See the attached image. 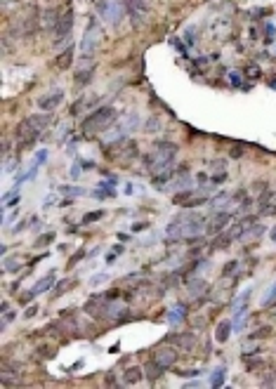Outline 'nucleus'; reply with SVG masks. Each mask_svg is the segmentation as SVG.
I'll return each mask as SVG.
<instances>
[{
  "instance_id": "nucleus-50",
  "label": "nucleus",
  "mask_w": 276,
  "mask_h": 389,
  "mask_svg": "<svg viewBox=\"0 0 276 389\" xmlns=\"http://www.w3.org/2000/svg\"><path fill=\"white\" fill-rule=\"evenodd\" d=\"M269 203H274V205H276V191H271V198H269Z\"/></svg>"
},
{
  "instance_id": "nucleus-15",
  "label": "nucleus",
  "mask_w": 276,
  "mask_h": 389,
  "mask_svg": "<svg viewBox=\"0 0 276 389\" xmlns=\"http://www.w3.org/2000/svg\"><path fill=\"white\" fill-rule=\"evenodd\" d=\"M92 76H95V62L87 64V66H83V69H78L76 76H73V83L83 87V85H87V83L92 80Z\"/></svg>"
},
{
  "instance_id": "nucleus-46",
  "label": "nucleus",
  "mask_w": 276,
  "mask_h": 389,
  "mask_svg": "<svg viewBox=\"0 0 276 389\" xmlns=\"http://www.w3.org/2000/svg\"><path fill=\"white\" fill-rule=\"evenodd\" d=\"M243 154H245L243 147H234V149H231V158H241Z\"/></svg>"
},
{
  "instance_id": "nucleus-31",
  "label": "nucleus",
  "mask_w": 276,
  "mask_h": 389,
  "mask_svg": "<svg viewBox=\"0 0 276 389\" xmlns=\"http://www.w3.org/2000/svg\"><path fill=\"white\" fill-rule=\"evenodd\" d=\"M241 78H243V76H241L238 71H229V83L234 87H241V85H243V83H241Z\"/></svg>"
},
{
  "instance_id": "nucleus-19",
  "label": "nucleus",
  "mask_w": 276,
  "mask_h": 389,
  "mask_svg": "<svg viewBox=\"0 0 276 389\" xmlns=\"http://www.w3.org/2000/svg\"><path fill=\"white\" fill-rule=\"evenodd\" d=\"M36 356L43 358V361H47V358H54L57 356V347L50 342H40L36 344Z\"/></svg>"
},
{
  "instance_id": "nucleus-27",
  "label": "nucleus",
  "mask_w": 276,
  "mask_h": 389,
  "mask_svg": "<svg viewBox=\"0 0 276 389\" xmlns=\"http://www.w3.org/2000/svg\"><path fill=\"white\" fill-rule=\"evenodd\" d=\"M24 269V265H19L17 260H5V267H3V272H8V274H17V272H22Z\"/></svg>"
},
{
  "instance_id": "nucleus-13",
  "label": "nucleus",
  "mask_w": 276,
  "mask_h": 389,
  "mask_svg": "<svg viewBox=\"0 0 276 389\" xmlns=\"http://www.w3.org/2000/svg\"><path fill=\"white\" fill-rule=\"evenodd\" d=\"M54 281H57V274L50 272L47 276H43V279H40L38 283L31 288V295L36 297V295H40V293H47V290H52L54 288Z\"/></svg>"
},
{
  "instance_id": "nucleus-36",
  "label": "nucleus",
  "mask_w": 276,
  "mask_h": 389,
  "mask_svg": "<svg viewBox=\"0 0 276 389\" xmlns=\"http://www.w3.org/2000/svg\"><path fill=\"white\" fill-rule=\"evenodd\" d=\"M196 194V189H187V191H182V194H177L175 196V203H182V201H187L189 196H194Z\"/></svg>"
},
{
  "instance_id": "nucleus-6",
  "label": "nucleus",
  "mask_w": 276,
  "mask_h": 389,
  "mask_svg": "<svg viewBox=\"0 0 276 389\" xmlns=\"http://www.w3.org/2000/svg\"><path fill=\"white\" fill-rule=\"evenodd\" d=\"M97 12L102 15V19H107L109 24L118 26L125 10H123V5L118 3V0H100V3H97Z\"/></svg>"
},
{
  "instance_id": "nucleus-4",
  "label": "nucleus",
  "mask_w": 276,
  "mask_h": 389,
  "mask_svg": "<svg viewBox=\"0 0 276 389\" xmlns=\"http://www.w3.org/2000/svg\"><path fill=\"white\" fill-rule=\"evenodd\" d=\"M100 43H102V29H100V24H97V19H92L87 24V29H85L83 40H80V52H83V57H90L92 52H97Z\"/></svg>"
},
{
  "instance_id": "nucleus-26",
  "label": "nucleus",
  "mask_w": 276,
  "mask_h": 389,
  "mask_svg": "<svg viewBox=\"0 0 276 389\" xmlns=\"http://www.w3.org/2000/svg\"><path fill=\"white\" fill-rule=\"evenodd\" d=\"M224 377H227V368H217V370L213 373V380H210V384H213V387H220V384L224 382Z\"/></svg>"
},
{
  "instance_id": "nucleus-51",
  "label": "nucleus",
  "mask_w": 276,
  "mask_h": 389,
  "mask_svg": "<svg viewBox=\"0 0 276 389\" xmlns=\"http://www.w3.org/2000/svg\"><path fill=\"white\" fill-rule=\"evenodd\" d=\"M5 3H15V0H5Z\"/></svg>"
},
{
  "instance_id": "nucleus-45",
  "label": "nucleus",
  "mask_w": 276,
  "mask_h": 389,
  "mask_svg": "<svg viewBox=\"0 0 276 389\" xmlns=\"http://www.w3.org/2000/svg\"><path fill=\"white\" fill-rule=\"evenodd\" d=\"M80 172H83V170H80V165H78V163H73V165H71V177H73V179H78V177H80Z\"/></svg>"
},
{
  "instance_id": "nucleus-14",
  "label": "nucleus",
  "mask_w": 276,
  "mask_h": 389,
  "mask_svg": "<svg viewBox=\"0 0 276 389\" xmlns=\"http://www.w3.org/2000/svg\"><path fill=\"white\" fill-rule=\"evenodd\" d=\"M73 55H76V47H73V45L66 47V50H64L59 57H54V66H57V69H61V71H66L71 64H73Z\"/></svg>"
},
{
  "instance_id": "nucleus-11",
  "label": "nucleus",
  "mask_w": 276,
  "mask_h": 389,
  "mask_svg": "<svg viewBox=\"0 0 276 389\" xmlns=\"http://www.w3.org/2000/svg\"><path fill=\"white\" fill-rule=\"evenodd\" d=\"M22 382V373H19V368L17 363L12 361H3V375H0V384L3 387H15Z\"/></svg>"
},
{
  "instance_id": "nucleus-44",
  "label": "nucleus",
  "mask_w": 276,
  "mask_h": 389,
  "mask_svg": "<svg viewBox=\"0 0 276 389\" xmlns=\"http://www.w3.org/2000/svg\"><path fill=\"white\" fill-rule=\"evenodd\" d=\"M274 300H276V286H274V288H271V290H269V295H267V302H264V304H267V307H271V304H274Z\"/></svg>"
},
{
  "instance_id": "nucleus-25",
  "label": "nucleus",
  "mask_w": 276,
  "mask_h": 389,
  "mask_svg": "<svg viewBox=\"0 0 276 389\" xmlns=\"http://www.w3.org/2000/svg\"><path fill=\"white\" fill-rule=\"evenodd\" d=\"M125 154L121 156L123 163H128V161H135L137 158V142H125V149H123Z\"/></svg>"
},
{
  "instance_id": "nucleus-48",
  "label": "nucleus",
  "mask_w": 276,
  "mask_h": 389,
  "mask_svg": "<svg viewBox=\"0 0 276 389\" xmlns=\"http://www.w3.org/2000/svg\"><path fill=\"white\" fill-rule=\"evenodd\" d=\"M142 229H146V224H144V222H139V224H135V226H132V231H142Z\"/></svg>"
},
{
  "instance_id": "nucleus-49",
  "label": "nucleus",
  "mask_w": 276,
  "mask_h": 389,
  "mask_svg": "<svg viewBox=\"0 0 276 389\" xmlns=\"http://www.w3.org/2000/svg\"><path fill=\"white\" fill-rule=\"evenodd\" d=\"M269 238H271V241L276 243V226H274V229H271V231H269Z\"/></svg>"
},
{
  "instance_id": "nucleus-47",
  "label": "nucleus",
  "mask_w": 276,
  "mask_h": 389,
  "mask_svg": "<svg viewBox=\"0 0 276 389\" xmlns=\"http://www.w3.org/2000/svg\"><path fill=\"white\" fill-rule=\"evenodd\" d=\"M47 161V151H38V158H36V163H45Z\"/></svg>"
},
{
  "instance_id": "nucleus-18",
  "label": "nucleus",
  "mask_w": 276,
  "mask_h": 389,
  "mask_svg": "<svg viewBox=\"0 0 276 389\" xmlns=\"http://www.w3.org/2000/svg\"><path fill=\"white\" fill-rule=\"evenodd\" d=\"M231 330H234V323H231V321H220V326L215 328V340H217V342H227Z\"/></svg>"
},
{
  "instance_id": "nucleus-12",
  "label": "nucleus",
  "mask_w": 276,
  "mask_h": 389,
  "mask_svg": "<svg viewBox=\"0 0 276 389\" xmlns=\"http://www.w3.org/2000/svg\"><path fill=\"white\" fill-rule=\"evenodd\" d=\"M165 342L179 344L182 349H194V347H196V335H194V333H177V335L165 337Z\"/></svg>"
},
{
  "instance_id": "nucleus-29",
  "label": "nucleus",
  "mask_w": 276,
  "mask_h": 389,
  "mask_svg": "<svg viewBox=\"0 0 276 389\" xmlns=\"http://www.w3.org/2000/svg\"><path fill=\"white\" fill-rule=\"evenodd\" d=\"M227 201H229V194H224V191H222V194H217V198L213 201V208H217V210H222V205H224Z\"/></svg>"
},
{
  "instance_id": "nucleus-17",
  "label": "nucleus",
  "mask_w": 276,
  "mask_h": 389,
  "mask_svg": "<svg viewBox=\"0 0 276 389\" xmlns=\"http://www.w3.org/2000/svg\"><path fill=\"white\" fill-rule=\"evenodd\" d=\"M163 373H165V370H163V368L158 366V363H156L153 358H149V361H146V363H144V375H146V380L156 382V380H158V377H161Z\"/></svg>"
},
{
  "instance_id": "nucleus-3",
  "label": "nucleus",
  "mask_w": 276,
  "mask_h": 389,
  "mask_svg": "<svg viewBox=\"0 0 276 389\" xmlns=\"http://www.w3.org/2000/svg\"><path fill=\"white\" fill-rule=\"evenodd\" d=\"M177 219H179V224H182L184 238L189 241V238H196V236H201V233L206 231L208 219L210 217H206V215H196V212H182V215H177Z\"/></svg>"
},
{
  "instance_id": "nucleus-40",
  "label": "nucleus",
  "mask_w": 276,
  "mask_h": 389,
  "mask_svg": "<svg viewBox=\"0 0 276 389\" xmlns=\"http://www.w3.org/2000/svg\"><path fill=\"white\" fill-rule=\"evenodd\" d=\"M274 382H276V373H267L264 375V380H262V384H264V387H271Z\"/></svg>"
},
{
  "instance_id": "nucleus-2",
  "label": "nucleus",
  "mask_w": 276,
  "mask_h": 389,
  "mask_svg": "<svg viewBox=\"0 0 276 389\" xmlns=\"http://www.w3.org/2000/svg\"><path fill=\"white\" fill-rule=\"evenodd\" d=\"M114 120H116V109L114 106H102V109L92 111L90 116L80 123V130H83L87 137H92V135H100L102 130H107Z\"/></svg>"
},
{
  "instance_id": "nucleus-1",
  "label": "nucleus",
  "mask_w": 276,
  "mask_h": 389,
  "mask_svg": "<svg viewBox=\"0 0 276 389\" xmlns=\"http://www.w3.org/2000/svg\"><path fill=\"white\" fill-rule=\"evenodd\" d=\"M177 158V144L172 142H158L149 156H144V168L146 172L153 177H161V175H172V165Z\"/></svg>"
},
{
  "instance_id": "nucleus-20",
  "label": "nucleus",
  "mask_w": 276,
  "mask_h": 389,
  "mask_svg": "<svg viewBox=\"0 0 276 389\" xmlns=\"http://www.w3.org/2000/svg\"><path fill=\"white\" fill-rule=\"evenodd\" d=\"M59 19H61V15L59 12H57V10H45V12H43V26H45V29H57V24H59Z\"/></svg>"
},
{
  "instance_id": "nucleus-33",
  "label": "nucleus",
  "mask_w": 276,
  "mask_h": 389,
  "mask_svg": "<svg viewBox=\"0 0 276 389\" xmlns=\"http://www.w3.org/2000/svg\"><path fill=\"white\" fill-rule=\"evenodd\" d=\"M245 73H248V78H250V80H257V78L262 76V73H260V69H257L255 64H250V66L245 69Z\"/></svg>"
},
{
  "instance_id": "nucleus-8",
  "label": "nucleus",
  "mask_w": 276,
  "mask_h": 389,
  "mask_svg": "<svg viewBox=\"0 0 276 389\" xmlns=\"http://www.w3.org/2000/svg\"><path fill=\"white\" fill-rule=\"evenodd\" d=\"M73 10H66L64 15H61V19H59V24H57V29H54V45L59 47L64 40L69 38V33H71V29H73Z\"/></svg>"
},
{
  "instance_id": "nucleus-16",
  "label": "nucleus",
  "mask_w": 276,
  "mask_h": 389,
  "mask_svg": "<svg viewBox=\"0 0 276 389\" xmlns=\"http://www.w3.org/2000/svg\"><path fill=\"white\" fill-rule=\"evenodd\" d=\"M165 238L168 241H182L184 233H182V224H179V219H172L168 226H165Z\"/></svg>"
},
{
  "instance_id": "nucleus-28",
  "label": "nucleus",
  "mask_w": 276,
  "mask_h": 389,
  "mask_svg": "<svg viewBox=\"0 0 276 389\" xmlns=\"http://www.w3.org/2000/svg\"><path fill=\"white\" fill-rule=\"evenodd\" d=\"M54 241V233L50 231V233H43V236H38L36 238V248H45L47 243H52Z\"/></svg>"
},
{
  "instance_id": "nucleus-30",
  "label": "nucleus",
  "mask_w": 276,
  "mask_h": 389,
  "mask_svg": "<svg viewBox=\"0 0 276 389\" xmlns=\"http://www.w3.org/2000/svg\"><path fill=\"white\" fill-rule=\"evenodd\" d=\"M104 217V210H97V212H87V215H85L83 217V222L85 224H90V222H97V219H102Z\"/></svg>"
},
{
  "instance_id": "nucleus-38",
  "label": "nucleus",
  "mask_w": 276,
  "mask_h": 389,
  "mask_svg": "<svg viewBox=\"0 0 276 389\" xmlns=\"http://www.w3.org/2000/svg\"><path fill=\"white\" fill-rule=\"evenodd\" d=\"M38 314V304H31V307H26V311H24V319H33Z\"/></svg>"
},
{
  "instance_id": "nucleus-43",
  "label": "nucleus",
  "mask_w": 276,
  "mask_h": 389,
  "mask_svg": "<svg viewBox=\"0 0 276 389\" xmlns=\"http://www.w3.org/2000/svg\"><path fill=\"white\" fill-rule=\"evenodd\" d=\"M184 43H187V45H194V29L184 31Z\"/></svg>"
},
{
  "instance_id": "nucleus-5",
  "label": "nucleus",
  "mask_w": 276,
  "mask_h": 389,
  "mask_svg": "<svg viewBox=\"0 0 276 389\" xmlns=\"http://www.w3.org/2000/svg\"><path fill=\"white\" fill-rule=\"evenodd\" d=\"M38 19H43V15H40L36 8H29V12L19 19V26L15 24V33H17V38L19 36H33V33L38 31Z\"/></svg>"
},
{
  "instance_id": "nucleus-23",
  "label": "nucleus",
  "mask_w": 276,
  "mask_h": 389,
  "mask_svg": "<svg viewBox=\"0 0 276 389\" xmlns=\"http://www.w3.org/2000/svg\"><path fill=\"white\" fill-rule=\"evenodd\" d=\"M31 120H33V125L38 127L40 133H45V127L52 125V116L50 113H36V116H31Z\"/></svg>"
},
{
  "instance_id": "nucleus-22",
  "label": "nucleus",
  "mask_w": 276,
  "mask_h": 389,
  "mask_svg": "<svg viewBox=\"0 0 276 389\" xmlns=\"http://www.w3.org/2000/svg\"><path fill=\"white\" fill-rule=\"evenodd\" d=\"M142 373H144V368H139V366L128 368L125 375H123V382H125V384H137V382L142 380Z\"/></svg>"
},
{
  "instance_id": "nucleus-32",
  "label": "nucleus",
  "mask_w": 276,
  "mask_h": 389,
  "mask_svg": "<svg viewBox=\"0 0 276 389\" xmlns=\"http://www.w3.org/2000/svg\"><path fill=\"white\" fill-rule=\"evenodd\" d=\"M236 269H238V262H236V260H231V262H227V267L222 269V276H231Z\"/></svg>"
},
{
  "instance_id": "nucleus-39",
  "label": "nucleus",
  "mask_w": 276,
  "mask_h": 389,
  "mask_svg": "<svg viewBox=\"0 0 276 389\" xmlns=\"http://www.w3.org/2000/svg\"><path fill=\"white\" fill-rule=\"evenodd\" d=\"M17 319V311H5V314H3V328L8 326L10 321H15Z\"/></svg>"
},
{
  "instance_id": "nucleus-42",
  "label": "nucleus",
  "mask_w": 276,
  "mask_h": 389,
  "mask_svg": "<svg viewBox=\"0 0 276 389\" xmlns=\"http://www.w3.org/2000/svg\"><path fill=\"white\" fill-rule=\"evenodd\" d=\"M224 179H227V172H215V175H213V182H215V184H222Z\"/></svg>"
},
{
  "instance_id": "nucleus-35",
  "label": "nucleus",
  "mask_w": 276,
  "mask_h": 389,
  "mask_svg": "<svg viewBox=\"0 0 276 389\" xmlns=\"http://www.w3.org/2000/svg\"><path fill=\"white\" fill-rule=\"evenodd\" d=\"M61 191H64V194H69V196H83L85 194L80 187H61Z\"/></svg>"
},
{
  "instance_id": "nucleus-9",
  "label": "nucleus",
  "mask_w": 276,
  "mask_h": 389,
  "mask_svg": "<svg viewBox=\"0 0 276 389\" xmlns=\"http://www.w3.org/2000/svg\"><path fill=\"white\" fill-rule=\"evenodd\" d=\"M61 101H64V90H59V87H57V90H50V92L40 94L36 104H38L40 111H47V113H50V111H54L57 106H59Z\"/></svg>"
},
{
  "instance_id": "nucleus-34",
  "label": "nucleus",
  "mask_w": 276,
  "mask_h": 389,
  "mask_svg": "<svg viewBox=\"0 0 276 389\" xmlns=\"http://www.w3.org/2000/svg\"><path fill=\"white\" fill-rule=\"evenodd\" d=\"M269 333H271V328L264 326V328H260V330H255V333L250 335V340H260V337H267Z\"/></svg>"
},
{
  "instance_id": "nucleus-37",
  "label": "nucleus",
  "mask_w": 276,
  "mask_h": 389,
  "mask_svg": "<svg viewBox=\"0 0 276 389\" xmlns=\"http://www.w3.org/2000/svg\"><path fill=\"white\" fill-rule=\"evenodd\" d=\"M83 257H85V248H80V250H78V252H76V255H71V260H69V267L78 265V262H80Z\"/></svg>"
},
{
  "instance_id": "nucleus-7",
  "label": "nucleus",
  "mask_w": 276,
  "mask_h": 389,
  "mask_svg": "<svg viewBox=\"0 0 276 389\" xmlns=\"http://www.w3.org/2000/svg\"><path fill=\"white\" fill-rule=\"evenodd\" d=\"M151 358L163 368V370H168V368H175V363H177V358H179V354H177L175 347H168V342H165L163 347H158V349H153V351H151Z\"/></svg>"
},
{
  "instance_id": "nucleus-41",
  "label": "nucleus",
  "mask_w": 276,
  "mask_h": 389,
  "mask_svg": "<svg viewBox=\"0 0 276 389\" xmlns=\"http://www.w3.org/2000/svg\"><path fill=\"white\" fill-rule=\"evenodd\" d=\"M10 151H12V142H10V140H3V158H8Z\"/></svg>"
},
{
  "instance_id": "nucleus-24",
  "label": "nucleus",
  "mask_w": 276,
  "mask_h": 389,
  "mask_svg": "<svg viewBox=\"0 0 276 389\" xmlns=\"http://www.w3.org/2000/svg\"><path fill=\"white\" fill-rule=\"evenodd\" d=\"M231 241H236V238H234V233L227 229V233H220V236L215 238V245H213V248L215 250H224V248H229V245H231Z\"/></svg>"
},
{
  "instance_id": "nucleus-21",
  "label": "nucleus",
  "mask_w": 276,
  "mask_h": 389,
  "mask_svg": "<svg viewBox=\"0 0 276 389\" xmlns=\"http://www.w3.org/2000/svg\"><path fill=\"white\" fill-rule=\"evenodd\" d=\"M78 286V281L76 279H64V281H59L57 286L52 288V297H61L66 290H71V288H76Z\"/></svg>"
},
{
  "instance_id": "nucleus-10",
  "label": "nucleus",
  "mask_w": 276,
  "mask_h": 389,
  "mask_svg": "<svg viewBox=\"0 0 276 389\" xmlns=\"http://www.w3.org/2000/svg\"><path fill=\"white\" fill-rule=\"evenodd\" d=\"M231 222V215L224 210H217L213 217L208 219V226H206V233L208 236H217V233H222V229H227Z\"/></svg>"
}]
</instances>
